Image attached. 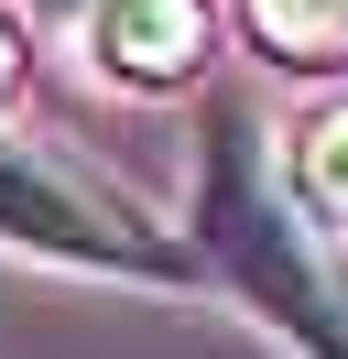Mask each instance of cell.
Listing matches in <instances>:
<instances>
[{
  "label": "cell",
  "mask_w": 348,
  "mask_h": 359,
  "mask_svg": "<svg viewBox=\"0 0 348 359\" xmlns=\"http://www.w3.org/2000/svg\"><path fill=\"white\" fill-rule=\"evenodd\" d=\"M0 250H33V262H65V272H120V283H163V294H185L207 272L185 250V229H163L98 163L55 153L33 131H0Z\"/></svg>",
  "instance_id": "cell-2"
},
{
  "label": "cell",
  "mask_w": 348,
  "mask_h": 359,
  "mask_svg": "<svg viewBox=\"0 0 348 359\" xmlns=\"http://www.w3.org/2000/svg\"><path fill=\"white\" fill-rule=\"evenodd\" d=\"M239 33L272 76H348V0H239Z\"/></svg>",
  "instance_id": "cell-4"
},
{
  "label": "cell",
  "mask_w": 348,
  "mask_h": 359,
  "mask_svg": "<svg viewBox=\"0 0 348 359\" xmlns=\"http://www.w3.org/2000/svg\"><path fill=\"white\" fill-rule=\"evenodd\" d=\"M44 22H87V11H98V0H33Z\"/></svg>",
  "instance_id": "cell-7"
},
{
  "label": "cell",
  "mask_w": 348,
  "mask_h": 359,
  "mask_svg": "<svg viewBox=\"0 0 348 359\" xmlns=\"http://www.w3.org/2000/svg\"><path fill=\"white\" fill-rule=\"evenodd\" d=\"M185 250H196V262H207L272 337H294L304 359H348V250L294 207V185H283L272 131H261L250 98H218V109H207Z\"/></svg>",
  "instance_id": "cell-1"
},
{
  "label": "cell",
  "mask_w": 348,
  "mask_h": 359,
  "mask_svg": "<svg viewBox=\"0 0 348 359\" xmlns=\"http://www.w3.org/2000/svg\"><path fill=\"white\" fill-rule=\"evenodd\" d=\"M11 98H22V22L0 11V109H11Z\"/></svg>",
  "instance_id": "cell-6"
},
{
  "label": "cell",
  "mask_w": 348,
  "mask_h": 359,
  "mask_svg": "<svg viewBox=\"0 0 348 359\" xmlns=\"http://www.w3.org/2000/svg\"><path fill=\"white\" fill-rule=\"evenodd\" d=\"M76 33H87V66H98L109 88H130V98L196 88V76H207V55H218L207 0H98Z\"/></svg>",
  "instance_id": "cell-3"
},
{
  "label": "cell",
  "mask_w": 348,
  "mask_h": 359,
  "mask_svg": "<svg viewBox=\"0 0 348 359\" xmlns=\"http://www.w3.org/2000/svg\"><path fill=\"white\" fill-rule=\"evenodd\" d=\"M283 185H294V207L326 229V240H348V98H316V109L294 120Z\"/></svg>",
  "instance_id": "cell-5"
}]
</instances>
